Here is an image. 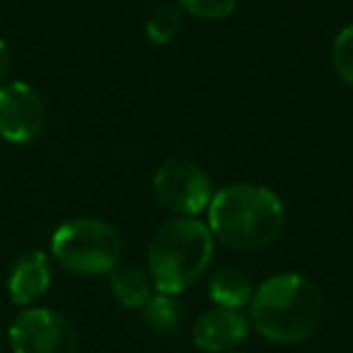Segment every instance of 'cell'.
<instances>
[{
    "mask_svg": "<svg viewBox=\"0 0 353 353\" xmlns=\"http://www.w3.org/2000/svg\"><path fill=\"white\" fill-rule=\"evenodd\" d=\"M176 8L196 20L221 22L237 10V0H176Z\"/></svg>",
    "mask_w": 353,
    "mask_h": 353,
    "instance_id": "14",
    "label": "cell"
},
{
    "mask_svg": "<svg viewBox=\"0 0 353 353\" xmlns=\"http://www.w3.org/2000/svg\"><path fill=\"white\" fill-rule=\"evenodd\" d=\"M250 322L271 343L307 341L322 322V293L300 274H276L252 295Z\"/></svg>",
    "mask_w": 353,
    "mask_h": 353,
    "instance_id": "2",
    "label": "cell"
},
{
    "mask_svg": "<svg viewBox=\"0 0 353 353\" xmlns=\"http://www.w3.org/2000/svg\"><path fill=\"white\" fill-rule=\"evenodd\" d=\"M213 240L235 252H259L274 245L285 228V206L269 187L252 182L225 184L206 208Z\"/></svg>",
    "mask_w": 353,
    "mask_h": 353,
    "instance_id": "1",
    "label": "cell"
},
{
    "mask_svg": "<svg viewBox=\"0 0 353 353\" xmlns=\"http://www.w3.org/2000/svg\"><path fill=\"white\" fill-rule=\"evenodd\" d=\"M46 126V104L27 83L0 85V136L10 143H30Z\"/></svg>",
    "mask_w": 353,
    "mask_h": 353,
    "instance_id": "7",
    "label": "cell"
},
{
    "mask_svg": "<svg viewBox=\"0 0 353 353\" xmlns=\"http://www.w3.org/2000/svg\"><path fill=\"white\" fill-rule=\"evenodd\" d=\"M141 322L148 332L157 334V336H170L179 329L182 307L174 300V295L152 293L150 300L141 307Z\"/></svg>",
    "mask_w": 353,
    "mask_h": 353,
    "instance_id": "12",
    "label": "cell"
},
{
    "mask_svg": "<svg viewBox=\"0 0 353 353\" xmlns=\"http://www.w3.org/2000/svg\"><path fill=\"white\" fill-rule=\"evenodd\" d=\"M51 285V261L44 252H27L12 266L10 279H8V290L15 305H32Z\"/></svg>",
    "mask_w": 353,
    "mask_h": 353,
    "instance_id": "9",
    "label": "cell"
},
{
    "mask_svg": "<svg viewBox=\"0 0 353 353\" xmlns=\"http://www.w3.org/2000/svg\"><path fill=\"white\" fill-rule=\"evenodd\" d=\"M109 288L114 300L128 310H141L152 295L150 276L133 264H119L109 271Z\"/></svg>",
    "mask_w": 353,
    "mask_h": 353,
    "instance_id": "10",
    "label": "cell"
},
{
    "mask_svg": "<svg viewBox=\"0 0 353 353\" xmlns=\"http://www.w3.org/2000/svg\"><path fill=\"white\" fill-rule=\"evenodd\" d=\"M155 199L179 218H196L206 211L213 199V184L208 172L187 157L165 160L152 174Z\"/></svg>",
    "mask_w": 353,
    "mask_h": 353,
    "instance_id": "5",
    "label": "cell"
},
{
    "mask_svg": "<svg viewBox=\"0 0 353 353\" xmlns=\"http://www.w3.org/2000/svg\"><path fill=\"white\" fill-rule=\"evenodd\" d=\"M12 353H78V336L68 319L49 307H32L10 324Z\"/></svg>",
    "mask_w": 353,
    "mask_h": 353,
    "instance_id": "6",
    "label": "cell"
},
{
    "mask_svg": "<svg viewBox=\"0 0 353 353\" xmlns=\"http://www.w3.org/2000/svg\"><path fill=\"white\" fill-rule=\"evenodd\" d=\"M332 65L336 75L353 88V22L336 32L332 41Z\"/></svg>",
    "mask_w": 353,
    "mask_h": 353,
    "instance_id": "15",
    "label": "cell"
},
{
    "mask_svg": "<svg viewBox=\"0 0 353 353\" xmlns=\"http://www.w3.org/2000/svg\"><path fill=\"white\" fill-rule=\"evenodd\" d=\"M51 254L75 276H104L121 264L123 237L107 221L73 218L56 228Z\"/></svg>",
    "mask_w": 353,
    "mask_h": 353,
    "instance_id": "4",
    "label": "cell"
},
{
    "mask_svg": "<svg viewBox=\"0 0 353 353\" xmlns=\"http://www.w3.org/2000/svg\"><path fill=\"white\" fill-rule=\"evenodd\" d=\"M182 15L176 6H162L148 17L145 22V37L155 46H165L176 39V34L182 32Z\"/></svg>",
    "mask_w": 353,
    "mask_h": 353,
    "instance_id": "13",
    "label": "cell"
},
{
    "mask_svg": "<svg viewBox=\"0 0 353 353\" xmlns=\"http://www.w3.org/2000/svg\"><path fill=\"white\" fill-rule=\"evenodd\" d=\"M230 353H240V351H230Z\"/></svg>",
    "mask_w": 353,
    "mask_h": 353,
    "instance_id": "17",
    "label": "cell"
},
{
    "mask_svg": "<svg viewBox=\"0 0 353 353\" xmlns=\"http://www.w3.org/2000/svg\"><path fill=\"white\" fill-rule=\"evenodd\" d=\"M254 285L250 276L240 269H218L208 281V298L216 303V307L223 310H242L252 303Z\"/></svg>",
    "mask_w": 353,
    "mask_h": 353,
    "instance_id": "11",
    "label": "cell"
},
{
    "mask_svg": "<svg viewBox=\"0 0 353 353\" xmlns=\"http://www.w3.org/2000/svg\"><path fill=\"white\" fill-rule=\"evenodd\" d=\"M216 240L199 218H172L162 223L148 245V276L157 293L189 290L211 266Z\"/></svg>",
    "mask_w": 353,
    "mask_h": 353,
    "instance_id": "3",
    "label": "cell"
},
{
    "mask_svg": "<svg viewBox=\"0 0 353 353\" xmlns=\"http://www.w3.org/2000/svg\"><path fill=\"white\" fill-rule=\"evenodd\" d=\"M247 334L250 319L242 317L240 310L216 307L194 322L192 341L203 353H230L245 341Z\"/></svg>",
    "mask_w": 353,
    "mask_h": 353,
    "instance_id": "8",
    "label": "cell"
},
{
    "mask_svg": "<svg viewBox=\"0 0 353 353\" xmlns=\"http://www.w3.org/2000/svg\"><path fill=\"white\" fill-rule=\"evenodd\" d=\"M10 68H12V51L6 41L0 39V85H3V80L8 78Z\"/></svg>",
    "mask_w": 353,
    "mask_h": 353,
    "instance_id": "16",
    "label": "cell"
}]
</instances>
